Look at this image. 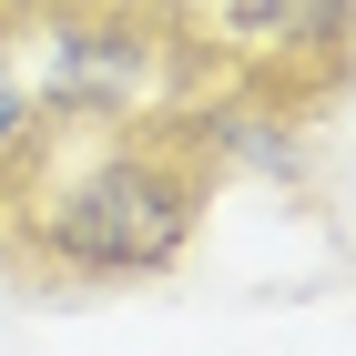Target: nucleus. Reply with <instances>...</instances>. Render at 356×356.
Instances as JSON below:
<instances>
[{"instance_id":"f03ea898","label":"nucleus","mask_w":356,"mask_h":356,"mask_svg":"<svg viewBox=\"0 0 356 356\" xmlns=\"http://www.w3.org/2000/svg\"><path fill=\"white\" fill-rule=\"evenodd\" d=\"M193 51V92H245V102L326 122L346 92V0H173Z\"/></svg>"},{"instance_id":"7ed1b4c3","label":"nucleus","mask_w":356,"mask_h":356,"mask_svg":"<svg viewBox=\"0 0 356 356\" xmlns=\"http://www.w3.org/2000/svg\"><path fill=\"white\" fill-rule=\"evenodd\" d=\"M21 112H31V82H10V61H0V153H10V133H21Z\"/></svg>"},{"instance_id":"f257e3e1","label":"nucleus","mask_w":356,"mask_h":356,"mask_svg":"<svg viewBox=\"0 0 356 356\" xmlns=\"http://www.w3.org/2000/svg\"><path fill=\"white\" fill-rule=\"evenodd\" d=\"M224 143L193 92L72 102L31 92L0 153V285L31 296H122L163 285L224 204Z\"/></svg>"},{"instance_id":"20e7f679","label":"nucleus","mask_w":356,"mask_h":356,"mask_svg":"<svg viewBox=\"0 0 356 356\" xmlns=\"http://www.w3.org/2000/svg\"><path fill=\"white\" fill-rule=\"evenodd\" d=\"M10 51H21V41H10V10H0V61H10Z\"/></svg>"}]
</instances>
